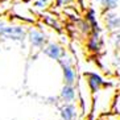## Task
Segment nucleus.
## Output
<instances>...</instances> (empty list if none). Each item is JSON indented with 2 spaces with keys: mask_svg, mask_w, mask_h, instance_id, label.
I'll return each instance as SVG.
<instances>
[{
  "mask_svg": "<svg viewBox=\"0 0 120 120\" xmlns=\"http://www.w3.org/2000/svg\"><path fill=\"white\" fill-rule=\"evenodd\" d=\"M25 34L26 33L21 26H3V28H0V36L11 40H16V41L24 40Z\"/></svg>",
  "mask_w": 120,
  "mask_h": 120,
  "instance_id": "obj_1",
  "label": "nucleus"
},
{
  "mask_svg": "<svg viewBox=\"0 0 120 120\" xmlns=\"http://www.w3.org/2000/svg\"><path fill=\"white\" fill-rule=\"evenodd\" d=\"M60 64L62 66V70H64V78H65V82L66 85H73L75 81V74H74V70L71 67V62L69 58L64 57L60 60Z\"/></svg>",
  "mask_w": 120,
  "mask_h": 120,
  "instance_id": "obj_2",
  "label": "nucleus"
},
{
  "mask_svg": "<svg viewBox=\"0 0 120 120\" xmlns=\"http://www.w3.org/2000/svg\"><path fill=\"white\" fill-rule=\"evenodd\" d=\"M44 53L48 57L53 58V60H57V61H60L61 58L66 57V52L60 45H57V44H49L48 46H45L44 48Z\"/></svg>",
  "mask_w": 120,
  "mask_h": 120,
  "instance_id": "obj_3",
  "label": "nucleus"
},
{
  "mask_svg": "<svg viewBox=\"0 0 120 120\" xmlns=\"http://www.w3.org/2000/svg\"><path fill=\"white\" fill-rule=\"evenodd\" d=\"M85 77L87 78V85L92 92L99 91V88L106 85L104 81L98 74H95V73H85Z\"/></svg>",
  "mask_w": 120,
  "mask_h": 120,
  "instance_id": "obj_4",
  "label": "nucleus"
},
{
  "mask_svg": "<svg viewBox=\"0 0 120 120\" xmlns=\"http://www.w3.org/2000/svg\"><path fill=\"white\" fill-rule=\"evenodd\" d=\"M102 48V40L99 37V33L92 32V34L88 37V41H87V49L92 53H96L99 52Z\"/></svg>",
  "mask_w": 120,
  "mask_h": 120,
  "instance_id": "obj_5",
  "label": "nucleus"
},
{
  "mask_svg": "<svg viewBox=\"0 0 120 120\" xmlns=\"http://www.w3.org/2000/svg\"><path fill=\"white\" fill-rule=\"evenodd\" d=\"M45 34L40 30H36V29H32L29 32V41L33 46H42L44 42H45Z\"/></svg>",
  "mask_w": 120,
  "mask_h": 120,
  "instance_id": "obj_6",
  "label": "nucleus"
},
{
  "mask_svg": "<svg viewBox=\"0 0 120 120\" xmlns=\"http://www.w3.org/2000/svg\"><path fill=\"white\" fill-rule=\"evenodd\" d=\"M61 117H62V120H74L77 117V109H75V107L71 103L65 104L61 108Z\"/></svg>",
  "mask_w": 120,
  "mask_h": 120,
  "instance_id": "obj_7",
  "label": "nucleus"
},
{
  "mask_svg": "<svg viewBox=\"0 0 120 120\" xmlns=\"http://www.w3.org/2000/svg\"><path fill=\"white\" fill-rule=\"evenodd\" d=\"M104 21H106V25L109 30H115V29L120 28V17H117L112 12L107 11V15L104 16Z\"/></svg>",
  "mask_w": 120,
  "mask_h": 120,
  "instance_id": "obj_8",
  "label": "nucleus"
},
{
  "mask_svg": "<svg viewBox=\"0 0 120 120\" xmlns=\"http://www.w3.org/2000/svg\"><path fill=\"white\" fill-rule=\"evenodd\" d=\"M86 21L91 25V30L95 33H100V28H99V24L95 19V12L94 9H88L86 12Z\"/></svg>",
  "mask_w": 120,
  "mask_h": 120,
  "instance_id": "obj_9",
  "label": "nucleus"
},
{
  "mask_svg": "<svg viewBox=\"0 0 120 120\" xmlns=\"http://www.w3.org/2000/svg\"><path fill=\"white\" fill-rule=\"evenodd\" d=\"M61 98L64 99L65 102H73L75 98V91L74 88L71 87V85H66L62 87V91H61Z\"/></svg>",
  "mask_w": 120,
  "mask_h": 120,
  "instance_id": "obj_10",
  "label": "nucleus"
},
{
  "mask_svg": "<svg viewBox=\"0 0 120 120\" xmlns=\"http://www.w3.org/2000/svg\"><path fill=\"white\" fill-rule=\"evenodd\" d=\"M42 20L46 22V24H49L50 26H53V28H56L58 32H61L62 29H61V25L60 22L57 21L54 17H52V16H49V15H42Z\"/></svg>",
  "mask_w": 120,
  "mask_h": 120,
  "instance_id": "obj_11",
  "label": "nucleus"
},
{
  "mask_svg": "<svg viewBox=\"0 0 120 120\" xmlns=\"http://www.w3.org/2000/svg\"><path fill=\"white\" fill-rule=\"evenodd\" d=\"M117 1H119V0H102V5H103L104 9H107V11H112V9L116 8Z\"/></svg>",
  "mask_w": 120,
  "mask_h": 120,
  "instance_id": "obj_12",
  "label": "nucleus"
},
{
  "mask_svg": "<svg viewBox=\"0 0 120 120\" xmlns=\"http://www.w3.org/2000/svg\"><path fill=\"white\" fill-rule=\"evenodd\" d=\"M46 3H48L46 0H37V1L34 3V5L36 7H38V8H44L46 5Z\"/></svg>",
  "mask_w": 120,
  "mask_h": 120,
  "instance_id": "obj_13",
  "label": "nucleus"
},
{
  "mask_svg": "<svg viewBox=\"0 0 120 120\" xmlns=\"http://www.w3.org/2000/svg\"><path fill=\"white\" fill-rule=\"evenodd\" d=\"M70 1H71V0H57V5H58V7H61V5L70 3Z\"/></svg>",
  "mask_w": 120,
  "mask_h": 120,
  "instance_id": "obj_14",
  "label": "nucleus"
},
{
  "mask_svg": "<svg viewBox=\"0 0 120 120\" xmlns=\"http://www.w3.org/2000/svg\"><path fill=\"white\" fill-rule=\"evenodd\" d=\"M116 38H117V42H120V32L116 34Z\"/></svg>",
  "mask_w": 120,
  "mask_h": 120,
  "instance_id": "obj_15",
  "label": "nucleus"
},
{
  "mask_svg": "<svg viewBox=\"0 0 120 120\" xmlns=\"http://www.w3.org/2000/svg\"><path fill=\"white\" fill-rule=\"evenodd\" d=\"M4 26V24H3V21H0V28H3Z\"/></svg>",
  "mask_w": 120,
  "mask_h": 120,
  "instance_id": "obj_16",
  "label": "nucleus"
},
{
  "mask_svg": "<svg viewBox=\"0 0 120 120\" xmlns=\"http://www.w3.org/2000/svg\"><path fill=\"white\" fill-rule=\"evenodd\" d=\"M96 1H102V0H96Z\"/></svg>",
  "mask_w": 120,
  "mask_h": 120,
  "instance_id": "obj_17",
  "label": "nucleus"
}]
</instances>
